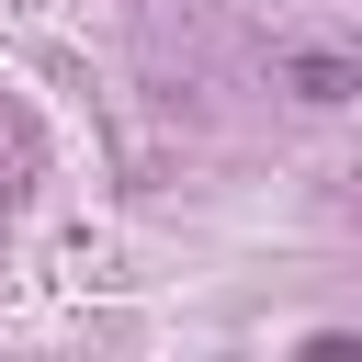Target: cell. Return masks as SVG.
Masks as SVG:
<instances>
[{
    "mask_svg": "<svg viewBox=\"0 0 362 362\" xmlns=\"http://www.w3.org/2000/svg\"><path fill=\"white\" fill-rule=\"evenodd\" d=\"M294 90H305V102H339L351 68H339V57H294Z\"/></svg>",
    "mask_w": 362,
    "mask_h": 362,
    "instance_id": "obj_1",
    "label": "cell"
}]
</instances>
